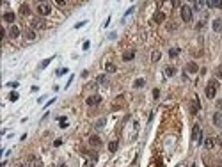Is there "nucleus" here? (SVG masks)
Listing matches in <instances>:
<instances>
[{"mask_svg":"<svg viewBox=\"0 0 222 167\" xmlns=\"http://www.w3.org/2000/svg\"><path fill=\"white\" fill-rule=\"evenodd\" d=\"M215 144H217V141H215L213 137H212V139H206V141H205V148H206V149H212V148H213Z\"/></svg>","mask_w":222,"mask_h":167,"instance_id":"nucleus-13","label":"nucleus"},{"mask_svg":"<svg viewBox=\"0 0 222 167\" xmlns=\"http://www.w3.org/2000/svg\"><path fill=\"white\" fill-rule=\"evenodd\" d=\"M96 82H98V84H107V77H105V75H100V77L96 78Z\"/></svg>","mask_w":222,"mask_h":167,"instance_id":"nucleus-24","label":"nucleus"},{"mask_svg":"<svg viewBox=\"0 0 222 167\" xmlns=\"http://www.w3.org/2000/svg\"><path fill=\"white\" fill-rule=\"evenodd\" d=\"M181 18H183V21H192V9L189 7V5H181Z\"/></svg>","mask_w":222,"mask_h":167,"instance_id":"nucleus-3","label":"nucleus"},{"mask_svg":"<svg viewBox=\"0 0 222 167\" xmlns=\"http://www.w3.org/2000/svg\"><path fill=\"white\" fill-rule=\"evenodd\" d=\"M66 73H68V69H66V68H62V69H59V71H57V75H59V77H60V75H66Z\"/></svg>","mask_w":222,"mask_h":167,"instance_id":"nucleus-32","label":"nucleus"},{"mask_svg":"<svg viewBox=\"0 0 222 167\" xmlns=\"http://www.w3.org/2000/svg\"><path fill=\"white\" fill-rule=\"evenodd\" d=\"M217 89H219V82H217V80L208 82V85H206V96H208V98H215Z\"/></svg>","mask_w":222,"mask_h":167,"instance_id":"nucleus-1","label":"nucleus"},{"mask_svg":"<svg viewBox=\"0 0 222 167\" xmlns=\"http://www.w3.org/2000/svg\"><path fill=\"white\" fill-rule=\"evenodd\" d=\"M206 5H208V7H212V9H213V7H217V2H206Z\"/></svg>","mask_w":222,"mask_h":167,"instance_id":"nucleus-33","label":"nucleus"},{"mask_svg":"<svg viewBox=\"0 0 222 167\" xmlns=\"http://www.w3.org/2000/svg\"><path fill=\"white\" fill-rule=\"evenodd\" d=\"M25 37H27L28 41L36 39V32H34V28H27V32H25Z\"/></svg>","mask_w":222,"mask_h":167,"instance_id":"nucleus-14","label":"nucleus"},{"mask_svg":"<svg viewBox=\"0 0 222 167\" xmlns=\"http://www.w3.org/2000/svg\"><path fill=\"white\" fill-rule=\"evenodd\" d=\"M153 96L158 98V96H160V91H158V89H153Z\"/></svg>","mask_w":222,"mask_h":167,"instance_id":"nucleus-34","label":"nucleus"},{"mask_svg":"<svg viewBox=\"0 0 222 167\" xmlns=\"http://www.w3.org/2000/svg\"><path fill=\"white\" fill-rule=\"evenodd\" d=\"M178 53H180V48H171V50H169V55H171V57H176Z\"/></svg>","mask_w":222,"mask_h":167,"instance_id":"nucleus-23","label":"nucleus"},{"mask_svg":"<svg viewBox=\"0 0 222 167\" xmlns=\"http://www.w3.org/2000/svg\"><path fill=\"white\" fill-rule=\"evenodd\" d=\"M197 69H199V66H197L196 62H189V64H187V71H189V73H197Z\"/></svg>","mask_w":222,"mask_h":167,"instance_id":"nucleus-12","label":"nucleus"},{"mask_svg":"<svg viewBox=\"0 0 222 167\" xmlns=\"http://www.w3.org/2000/svg\"><path fill=\"white\" fill-rule=\"evenodd\" d=\"M158 59H160V52H153V55H151V61H153V62H156Z\"/></svg>","mask_w":222,"mask_h":167,"instance_id":"nucleus-26","label":"nucleus"},{"mask_svg":"<svg viewBox=\"0 0 222 167\" xmlns=\"http://www.w3.org/2000/svg\"><path fill=\"white\" fill-rule=\"evenodd\" d=\"M116 69H117V68H116V64H112V62H108V64H107V71H108V73H114Z\"/></svg>","mask_w":222,"mask_h":167,"instance_id":"nucleus-21","label":"nucleus"},{"mask_svg":"<svg viewBox=\"0 0 222 167\" xmlns=\"http://www.w3.org/2000/svg\"><path fill=\"white\" fill-rule=\"evenodd\" d=\"M201 5H203V2H194V9H196V11H199Z\"/></svg>","mask_w":222,"mask_h":167,"instance_id":"nucleus-29","label":"nucleus"},{"mask_svg":"<svg viewBox=\"0 0 222 167\" xmlns=\"http://www.w3.org/2000/svg\"><path fill=\"white\" fill-rule=\"evenodd\" d=\"M30 25H32V28H43L46 23H44V20H41V18H34Z\"/></svg>","mask_w":222,"mask_h":167,"instance_id":"nucleus-7","label":"nucleus"},{"mask_svg":"<svg viewBox=\"0 0 222 167\" xmlns=\"http://www.w3.org/2000/svg\"><path fill=\"white\" fill-rule=\"evenodd\" d=\"M20 11H21V14H28V11H30V9H28V5H27V4H23V5L20 7Z\"/></svg>","mask_w":222,"mask_h":167,"instance_id":"nucleus-22","label":"nucleus"},{"mask_svg":"<svg viewBox=\"0 0 222 167\" xmlns=\"http://www.w3.org/2000/svg\"><path fill=\"white\" fill-rule=\"evenodd\" d=\"M9 36H11V37H12V39H16V37H18V36H20V28H18V27H16V25H12V27H11V28H9Z\"/></svg>","mask_w":222,"mask_h":167,"instance_id":"nucleus-11","label":"nucleus"},{"mask_svg":"<svg viewBox=\"0 0 222 167\" xmlns=\"http://www.w3.org/2000/svg\"><path fill=\"white\" fill-rule=\"evenodd\" d=\"M101 101V96H89L87 100H85V103L89 105V107H94V105H98Z\"/></svg>","mask_w":222,"mask_h":167,"instance_id":"nucleus-5","label":"nucleus"},{"mask_svg":"<svg viewBox=\"0 0 222 167\" xmlns=\"http://www.w3.org/2000/svg\"><path fill=\"white\" fill-rule=\"evenodd\" d=\"M174 73H176V69H174L173 66H167V68H165V75H167V77H173Z\"/></svg>","mask_w":222,"mask_h":167,"instance_id":"nucleus-19","label":"nucleus"},{"mask_svg":"<svg viewBox=\"0 0 222 167\" xmlns=\"http://www.w3.org/2000/svg\"><path fill=\"white\" fill-rule=\"evenodd\" d=\"M84 25H85V23H84V21H80V23H76V25H75V28H80V27H84Z\"/></svg>","mask_w":222,"mask_h":167,"instance_id":"nucleus-36","label":"nucleus"},{"mask_svg":"<svg viewBox=\"0 0 222 167\" xmlns=\"http://www.w3.org/2000/svg\"><path fill=\"white\" fill-rule=\"evenodd\" d=\"M192 139L196 141V142H203V133H201V128H199V125H196L194 128H192Z\"/></svg>","mask_w":222,"mask_h":167,"instance_id":"nucleus-4","label":"nucleus"},{"mask_svg":"<svg viewBox=\"0 0 222 167\" xmlns=\"http://www.w3.org/2000/svg\"><path fill=\"white\" fill-rule=\"evenodd\" d=\"M221 28H222V20H215V21H213V30L219 32Z\"/></svg>","mask_w":222,"mask_h":167,"instance_id":"nucleus-18","label":"nucleus"},{"mask_svg":"<svg viewBox=\"0 0 222 167\" xmlns=\"http://www.w3.org/2000/svg\"><path fill=\"white\" fill-rule=\"evenodd\" d=\"M89 146H92V148H100V146H101V139H100L98 135L89 137Z\"/></svg>","mask_w":222,"mask_h":167,"instance_id":"nucleus-6","label":"nucleus"},{"mask_svg":"<svg viewBox=\"0 0 222 167\" xmlns=\"http://www.w3.org/2000/svg\"><path fill=\"white\" fill-rule=\"evenodd\" d=\"M133 57H135V52H133V50H132V52H124V53H123V61H132Z\"/></svg>","mask_w":222,"mask_h":167,"instance_id":"nucleus-15","label":"nucleus"},{"mask_svg":"<svg viewBox=\"0 0 222 167\" xmlns=\"http://www.w3.org/2000/svg\"><path fill=\"white\" fill-rule=\"evenodd\" d=\"M215 77H217V78H222V66H219V68H217V71H215Z\"/></svg>","mask_w":222,"mask_h":167,"instance_id":"nucleus-28","label":"nucleus"},{"mask_svg":"<svg viewBox=\"0 0 222 167\" xmlns=\"http://www.w3.org/2000/svg\"><path fill=\"white\" fill-rule=\"evenodd\" d=\"M37 12H39L41 16H48V14L52 12V7H50V4H46V2H41V4H37Z\"/></svg>","mask_w":222,"mask_h":167,"instance_id":"nucleus-2","label":"nucleus"},{"mask_svg":"<svg viewBox=\"0 0 222 167\" xmlns=\"http://www.w3.org/2000/svg\"><path fill=\"white\" fill-rule=\"evenodd\" d=\"M18 98H20V94H18V93H16V91H14V93H11V94H9V100H11V101H16V100H18Z\"/></svg>","mask_w":222,"mask_h":167,"instance_id":"nucleus-25","label":"nucleus"},{"mask_svg":"<svg viewBox=\"0 0 222 167\" xmlns=\"http://www.w3.org/2000/svg\"><path fill=\"white\" fill-rule=\"evenodd\" d=\"M217 109H219V110H222V98L217 101Z\"/></svg>","mask_w":222,"mask_h":167,"instance_id":"nucleus-35","label":"nucleus"},{"mask_svg":"<svg viewBox=\"0 0 222 167\" xmlns=\"http://www.w3.org/2000/svg\"><path fill=\"white\" fill-rule=\"evenodd\" d=\"M103 125H105V119H100V121L96 123V128H103Z\"/></svg>","mask_w":222,"mask_h":167,"instance_id":"nucleus-31","label":"nucleus"},{"mask_svg":"<svg viewBox=\"0 0 222 167\" xmlns=\"http://www.w3.org/2000/svg\"><path fill=\"white\" fill-rule=\"evenodd\" d=\"M165 20V14L162 12V11H158V12H155V16H153V21L155 23H162Z\"/></svg>","mask_w":222,"mask_h":167,"instance_id":"nucleus-10","label":"nucleus"},{"mask_svg":"<svg viewBox=\"0 0 222 167\" xmlns=\"http://www.w3.org/2000/svg\"><path fill=\"white\" fill-rule=\"evenodd\" d=\"M201 109V103H199V100L196 98L194 100V103H192V114H197V110Z\"/></svg>","mask_w":222,"mask_h":167,"instance_id":"nucleus-16","label":"nucleus"},{"mask_svg":"<svg viewBox=\"0 0 222 167\" xmlns=\"http://www.w3.org/2000/svg\"><path fill=\"white\" fill-rule=\"evenodd\" d=\"M213 123H215L217 126H222V116L219 114V112H217V114L213 116Z\"/></svg>","mask_w":222,"mask_h":167,"instance_id":"nucleus-17","label":"nucleus"},{"mask_svg":"<svg viewBox=\"0 0 222 167\" xmlns=\"http://www.w3.org/2000/svg\"><path fill=\"white\" fill-rule=\"evenodd\" d=\"M108 149H110V151H116V149H117V142H116V141L110 142V144H108Z\"/></svg>","mask_w":222,"mask_h":167,"instance_id":"nucleus-27","label":"nucleus"},{"mask_svg":"<svg viewBox=\"0 0 222 167\" xmlns=\"http://www.w3.org/2000/svg\"><path fill=\"white\" fill-rule=\"evenodd\" d=\"M144 84H146V80H144V78H137L133 85H135V87H144Z\"/></svg>","mask_w":222,"mask_h":167,"instance_id":"nucleus-20","label":"nucleus"},{"mask_svg":"<svg viewBox=\"0 0 222 167\" xmlns=\"http://www.w3.org/2000/svg\"><path fill=\"white\" fill-rule=\"evenodd\" d=\"M14 20H16V14H14V12L9 11V12L4 14V21H5V23H14Z\"/></svg>","mask_w":222,"mask_h":167,"instance_id":"nucleus-9","label":"nucleus"},{"mask_svg":"<svg viewBox=\"0 0 222 167\" xmlns=\"http://www.w3.org/2000/svg\"><path fill=\"white\" fill-rule=\"evenodd\" d=\"M50 62H52V59H46V61H43V62H41V68H46Z\"/></svg>","mask_w":222,"mask_h":167,"instance_id":"nucleus-30","label":"nucleus"},{"mask_svg":"<svg viewBox=\"0 0 222 167\" xmlns=\"http://www.w3.org/2000/svg\"><path fill=\"white\" fill-rule=\"evenodd\" d=\"M27 167H41V160L37 157H30L27 162Z\"/></svg>","mask_w":222,"mask_h":167,"instance_id":"nucleus-8","label":"nucleus"}]
</instances>
